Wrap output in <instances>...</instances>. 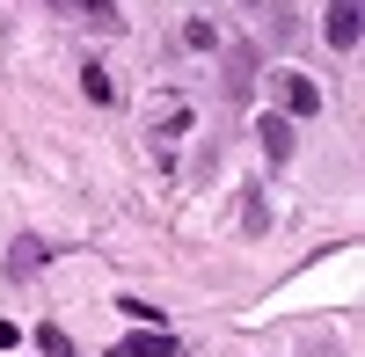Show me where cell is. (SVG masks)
<instances>
[{"label":"cell","instance_id":"obj_1","mask_svg":"<svg viewBox=\"0 0 365 357\" xmlns=\"http://www.w3.org/2000/svg\"><path fill=\"white\" fill-rule=\"evenodd\" d=\"M322 37L336 44V51H351V44H358V0H329V15H322Z\"/></svg>","mask_w":365,"mask_h":357},{"label":"cell","instance_id":"obj_2","mask_svg":"<svg viewBox=\"0 0 365 357\" xmlns=\"http://www.w3.org/2000/svg\"><path fill=\"white\" fill-rule=\"evenodd\" d=\"M110 357H175V343H168L161 329H139V336H125V343H117Z\"/></svg>","mask_w":365,"mask_h":357},{"label":"cell","instance_id":"obj_3","mask_svg":"<svg viewBox=\"0 0 365 357\" xmlns=\"http://www.w3.org/2000/svg\"><path fill=\"white\" fill-rule=\"evenodd\" d=\"M285 110H292V117H314V110H322V87L292 73V80H285Z\"/></svg>","mask_w":365,"mask_h":357},{"label":"cell","instance_id":"obj_4","mask_svg":"<svg viewBox=\"0 0 365 357\" xmlns=\"http://www.w3.org/2000/svg\"><path fill=\"white\" fill-rule=\"evenodd\" d=\"M37 350H44V357H73V343H66V329H37Z\"/></svg>","mask_w":365,"mask_h":357},{"label":"cell","instance_id":"obj_5","mask_svg":"<svg viewBox=\"0 0 365 357\" xmlns=\"http://www.w3.org/2000/svg\"><path fill=\"white\" fill-rule=\"evenodd\" d=\"M81 87H88V102H110V73H103V66H88Z\"/></svg>","mask_w":365,"mask_h":357},{"label":"cell","instance_id":"obj_6","mask_svg":"<svg viewBox=\"0 0 365 357\" xmlns=\"http://www.w3.org/2000/svg\"><path fill=\"white\" fill-rule=\"evenodd\" d=\"M58 8H88L96 22H110V0H58Z\"/></svg>","mask_w":365,"mask_h":357}]
</instances>
